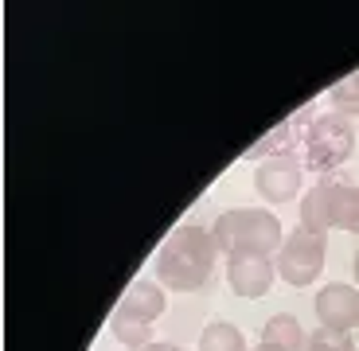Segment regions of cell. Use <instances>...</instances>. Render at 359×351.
<instances>
[{
    "label": "cell",
    "mask_w": 359,
    "mask_h": 351,
    "mask_svg": "<svg viewBox=\"0 0 359 351\" xmlns=\"http://www.w3.org/2000/svg\"><path fill=\"white\" fill-rule=\"evenodd\" d=\"M215 261H219L215 234L188 223L176 234H168V242L156 250V281L172 293H196L215 273Z\"/></svg>",
    "instance_id": "obj_1"
},
{
    "label": "cell",
    "mask_w": 359,
    "mask_h": 351,
    "mask_svg": "<svg viewBox=\"0 0 359 351\" xmlns=\"http://www.w3.org/2000/svg\"><path fill=\"white\" fill-rule=\"evenodd\" d=\"M215 234L219 254L226 258H273V254L285 246V230H281V219L269 207H234L223 211L211 226Z\"/></svg>",
    "instance_id": "obj_2"
},
{
    "label": "cell",
    "mask_w": 359,
    "mask_h": 351,
    "mask_svg": "<svg viewBox=\"0 0 359 351\" xmlns=\"http://www.w3.org/2000/svg\"><path fill=\"white\" fill-rule=\"evenodd\" d=\"M355 153V125L344 113H320L305 133V160L313 172L332 176Z\"/></svg>",
    "instance_id": "obj_3"
},
{
    "label": "cell",
    "mask_w": 359,
    "mask_h": 351,
    "mask_svg": "<svg viewBox=\"0 0 359 351\" xmlns=\"http://www.w3.org/2000/svg\"><path fill=\"white\" fill-rule=\"evenodd\" d=\"M324 258H328V238L305 230V226H297V230L285 234V246L273 254V266H278L285 285L305 289L324 273Z\"/></svg>",
    "instance_id": "obj_4"
},
{
    "label": "cell",
    "mask_w": 359,
    "mask_h": 351,
    "mask_svg": "<svg viewBox=\"0 0 359 351\" xmlns=\"http://www.w3.org/2000/svg\"><path fill=\"white\" fill-rule=\"evenodd\" d=\"M301 176H305V164L297 160V153L278 149L258 160L254 168V188L266 203H289V199L301 191Z\"/></svg>",
    "instance_id": "obj_5"
},
{
    "label": "cell",
    "mask_w": 359,
    "mask_h": 351,
    "mask_svg": "<svg viewBox=\"0 0 359 351\" xmlns=\"http://www.w3.org/2000/svg\"><path fill=\"white\" fill-rule=\"evenodd\" d=\"M316 320L320 328H332V332H348L359 328V289L348 281H332L316 293Z\"/></svg>",
    "instance_id": "obj_6"
},
{
    "label": "cell",
    "mask_w": 359,
    "mask_h": 351,
    "mask_svg": "<svg viewBox=\"0 0 359 351\" xmlns=\"http://www.w3.org/2000/svg\"><path fill=\"white\" fill-rule=\"evenodd\" d=\"M273 277H278L273 258H250V254L226 258V285L234 289V297H246V301L266 297L269 285H273Z\"/></svg>",
    "instance_id": "obj_7"
},
{
    "label": "cell",
    "mask_w": 359,
    "mask_h": 351,
    "mask_svg": "<svg viewBox=\"0 0 359 351\" xmlns=\"http://www.w3.org/2000/svg\"><path fill=\"white\" fill-rule=\"evenodd\" d=\"M164 308H168V297H164V285H161V281L137 277L133 285L126 289V297L117 301L114 316H117V320H137V324H153L156 316H164Z\"/></svg>",
    "instance_id": "obj_8"
},
{
    "label": "cell",
    "mask_w": 359,
    "mask_h": 351,
    "mask_svg": "<svg viewBox=\"0 0 359 351\" xmlns=\"http://www.w3.org/2000/svg\"><path fill=\"white\" fill-rule=\"evenodd\" d=\"M336 176H324L320 184H313V188L301 195V203H297V211H301V226L313 234H328L332 230V199H336Z\"/></svg>",
    "instance_id": "obj_9"
},
{
    "label": "cell",
    "mask_w": 359,
    "mask_h": 351,
    "mask_svg": "<svg viewBox=\"0 0 359 351\" xmlns=\"http://www.w3.org/2000/svg\"><path fill=\"white\" fill-rule=\"evenodd\" d=\"M262 343H273V347H285V351H305L309 336L293 312H273L262 328Z\"/></svg>",
    "instance_id": "obj_10"
},
{
    "label": "cell",
    "mask_w": 359,
    "mask_h": 351,
    "mask_svg": "<svg viewBox=\"0 0 359 351\" xmlns=\"http://www.w3.org/2000/svg\"><path fill=\"white\" fill-rule=\"evenodd\" d=\"M332 230L359 234V188H355V184H336V199H332Z\"/></svg>",
    "instance_id": "obj_11"
},
{
    "label": "cell",
    "mask_w": 359,
    "mask_h": 351,
    "mask_svg": "<svg viewBox=\"0 0 359 351\" xmlns=\"http://www.w3.org/2000/svg\"><path fill=\"white\" fill-rule=\"evenodd\" d=\"M199 351H250V347H246V336L234 324L211 320V324L199 332Z\"/></svg>",
    "instance_id": "obj_12"
},
{
    "label": "cell",
    "mask_w": 359,
    "mask_h": 351,
    "mask_svg": "<svg viewBox=\"0 0 359 351\" xmlns=\"http://www.w3.org/2000/svg\"><path fill=\"white\" fill-rule=\"evenodd\" d=\"M109 328H114V340L117 343H126L129 351H141V347H149L153 343V328L149 324H137V320H109Z\"/></svg>",
    "instance_id": "obj_13"
},
{
    "label": "cell",
    "mask_w": 359,
    "mask_h": 351,
    "mask_svg": "<svg viewBox=\"0 0 359 351\" xmlns=\"http://www.w3.org/2000/svg\"><path fill=\"white\" fill-rule=\"evenodd\" d=\"M328 98H332V106L340 109L344 117H348V113H359V71H351L348 78L336 82L332 90H328Z\"/></svg>",
    "instance_id": "obj_14"
},
{
    "label": "cell",
    "mask_w": 359,
    "mask_h": 351,
    "mask_svg": "<svg viewBox=\"0 0 359 351\" xmlns=\"http://www.w3.org/2000/svg\"><path fill=\"white\" fill-rule=\"evenodd\" d=\"M305 351H355V340L348 332H332V328H316L309 336V347Z\"/></svg>",
    "instance_id": "obj_15"
},
{
    "label": "cell",
    "mask_w": 359,
    "mask_h": 351,
    "mask_svg": "<svg viewBox=\"0 0 359 351\" xmlns=\"http://www.w3.org/2000/svg\"><path fill=\"white\" fill-rule=\"evenodd\" d=\"M141 351H184L180 343H149V347H141Z\"/></svg>",
    "instance_id": "obj_16"
},
{
    "label": "cell",
    "mask_w": 359,
    "mask_h": 351,
    "mask_svg": "<svg viewBox=\"0 0 359 351\" xmlns=\"http://www.w3.org/2000/svg\"><path fill=\"white\" fill-rule=\"evenodd\" d=\"M250 351H285V347H273V343H258V347H250Z\"/></svg>",
    "instance_id": "obj_17"
},
{
    "label": "cell",
    "mask_w": 359,
    "mask_h": 351,
    "mask_svg": "<svg viewBox=\"0 0 359 351\" xmlns=\"http://www.w3.org/2000/svg\"><path fill=\"white\" fill-rule=\"evenodd\" d=\"M351 270H355V281H359V250H355V258H351Z\"/></svg>",
    "instance_id": "obj_18"
}]
</instances>
